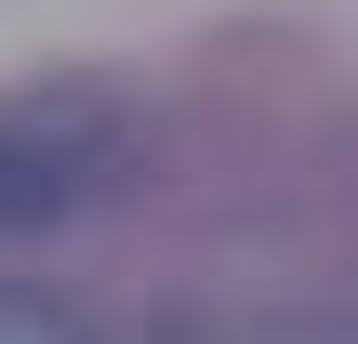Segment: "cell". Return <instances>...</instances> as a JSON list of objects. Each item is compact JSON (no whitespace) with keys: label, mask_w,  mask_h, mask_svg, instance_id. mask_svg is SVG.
<instances>
[{"label":"cell","mask_w":358,"mask_h":344,"mask_svg":"<svg viewBox=\"0 0 358 344\" xmlns=\"http://www.w3.org/2000/svg\"><path fill=\"white\" fill-rule=\"evenodd\" d=\"M0 344H106L66 292H27V278H0Z\"/></svg>","instance_id":"7a4b0ae2"},{"label":"cell","mask_w":358,"mask_h":344,"mask_svg":"<svg viewBox=\"0 0 358 344\" xmlns=\"http://www.w3.org/2000/svg\"><path fill=\"white\" fill-rule=\"evenodd\" d=\"M133 172H146V119L106 80H27V93H0V239L106 212Z\"/></svg>","instance_id":"6da1fadb"}]
</instances>
